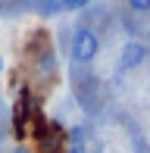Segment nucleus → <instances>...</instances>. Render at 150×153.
Here are the masks:
<instances>
[{
    "mask_svg": "<svg viewBox=\"0 0 150 153\" xmlns=\"http://www.w3.org/2000/svg\"><path fill=\"white\" fill-rule=\"evenodd\" d=\"M100 53V38L94 34L88 25L72 31V59L75 62H94Z\"/></svg>",
    "mask_w": 150,
    "mask_h": 153,
    "instance_id": "1",
    "label": "nucleus"
},
{
    "mask_svg": "<svg viewBox=\"0 0 150 153\" xmlns=\"http://www.w3.org/2000/svg\"><path fill=\"white\" fill-rule=\"evenodd\" d=\"M147 44H141V41H125L119 50V69H138L141 62L147 59Z\"/></svg>",
    "mask_w": 150,
    "mask_h": 153,
    "instance_id": "2",
    "label": "nucleus"
},
{
    "mask_svg": "<svg viewBox=\"0 0 150 153\" xmlns=\"http://www.w3.org/2000/svg\"><path fill=\"white\" fill-rule=\"evenodd\" d=\"M66 153H88L85 131H81V128H72L69 134H66Z\"/></svg>",
    "mask_w": 150,
    "mask_h": 153,
    "instance_id": "3",
    "label": "nucleus"
},
{
    "mask_svg": "<svg viewBox=\"0 0 150 153\" xmlns=\"http://www.w3.org/2000/svg\"><path fill=\"white\" fill-rule=\"evenodd\" d=\"M128 6L134 13H150V0H128Z\"/></svg>",
    "mask_w": 150,
    "mask_h": 153,
    "instance_id": "4",
    "label": "nucleus"
},
{
    "mask_svg": "<svg viewBox=\"0 0 150 153\" xmlns=\"http://www.w3.org/2000/svg\"><path fill=\"white\" fill-rule=\"evenodd\" d=\"M59 3H63L66 10H75V3H78V0H59Z\"/></svg>",
    "mask_w": 150,
    "mask_h": 153,
    "instance_id": "5",
    "label": "nucleus"
},
{
    "mask_svg": "<svg viewBox=\"0 0 150 153\" xmlns=\"http://www.w3.org/2000/svg\"><path fill=\"white\" fill-rule=\"evenodd\" d=\"M16 153H35V150H31V147H25V144H19V147H16Z\"/></svg>",
    "mask_w": 150,
    "mask_h": 153,
    "instance_id": "6",
    "label": "nucleus"
},
{
    "mask_svg": "<svg viewBox=\"0 0 150 153\" xmlns=\"http://www.w3.org/2000/svg\"><path fill=\"white\" fill-rule=\"evenodd\" d=\"M88 3H91V0H78V3H75V10H85Z\"/></svg>",
    "mask_w": 150,
    "mask_h": 153,
    "instance_id": "7",
    "label": "nucleus"
},
{
    "mask_svg": "<svg viewBox=\"0 0 150 153\" xmlns=\"http://www.w3.org/2000/svg\"><path fill=\"white\" fill-rule=\"evenodd\" d=\"M0 72H3V59H0Z\"/></svg>",
    "mask_w": 150,
    "mask_h": 153,
    "instance_id": "8",
    "label": "nucleus"
}]
</instances>
